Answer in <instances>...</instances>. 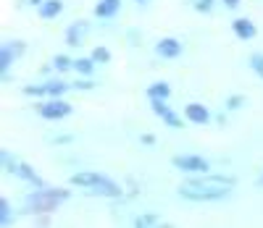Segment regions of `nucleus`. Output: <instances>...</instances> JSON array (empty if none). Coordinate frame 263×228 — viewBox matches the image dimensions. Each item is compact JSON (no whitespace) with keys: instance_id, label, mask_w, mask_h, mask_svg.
<instances>
[{"instance_id":"f8f14e48","label":"nucleus","mask_w":263,"mask_h":228,"mask_svg":"<svg viewBox=\"0 0 263 228\" xmlns=\"http://www.w3.org/2000/svg\"><path fill=\"white\" fill-rule=\"evenodd\" d=\"M119 8H121V0H100L95 6V16L98 18H111V16H116Z\"/></svg>"},{"instance_id":"1a4fd4ad","label":"nucleus","mask_w":263,"mask_h":228,"mask_svg":"<svg viewBox=\"0 0 263 228\" xmlns=\"http://www.w3.org/2000/svg\"><path fill=\"white\" fill-rule=\"evenodd\" d=\"M103 178H105V176H100V173H95V171H82V173H74V176H71V184H74V186H84V189H92V186L100 184Z\"/></svg>"},{"instance_id":"9b49d317","label":"nucleus","mask_w":263,"mask_h":228,"mask_svg":"<svg viewBox=\"0 0 263 228\" xmlns=\"http://www.w3.org/2000/svg\"><path fill=\"white\" fill-rule=\"evenodd\" d=\"M84 34H87V21H74V24L69 27V32H66V42H69L71 48H79Z\"/></svg>"},{"instance_id":"b1692460","label":"nucleus","mask_w":263,"mask_h":228,"mask_svg":"<svg viewBox=\"0 0 263 228\" xmlns=\"http://www.w3.org/2000/svg\"><path fill=\"white\" fill-rule=\"evenodd\" d=\"M242 105H245V100H242V97H237V95L227 100V108H229V110H239Z\"/></svg>"},{"instance_id":"423d86ee","label":"nucleus","mask_w":263,"mask_h":228,"mask_svg":"<svg viewBox=\"0 0 263 228\" xmlns=\"http://www.w3.org/2000/svg\"><path fill=\"white\" fill-rule=\"evenodd\" d=\"M21 53H24V42H3V50H0V71H3V76H8L13 58H18Z\"/></svg>"},{"instance_id":"c756f323","label":"nucleus","mask_w":263,"mask_h":228,"mask_svg":"<svg viewBox=\"0 0 263 228\" xmlns=\"http://www.w3.org/2000/svg\"><path fill=\"white\" fill-rule=\"evenodd\" d=\"M260 184H263V178H260Z\"/></svg>"},{"instance_id":"7ed1b4c3","label":"nucleus","mask_w":263,"mask_h":228,"mask_svg":"<svg viewBox=\"0 0 263 228\" xmlns=\"http://www.w3.org/2000/svg\"><path fill=\"white\" fill-rule=\"evenodd\" d=\"M37 110H40L42 118H48V121H61V118H66V116L71 113V105L63 102L61 97H50L48 102L37 105Z\"/></svg>"},{"instance_id":"412c9836","label":"nucleus","mask_w":263,"mask_h":228,"mask_svg":"<svg viewBox=\"0 0 263 228\" xmlns=\"http://www.w3.org/2000/svg\"><path fill=\"white\" fill-rule=\"evenodd\" d=\"M92 58H95V63H108V60H111V53H108L105 48H95Z\"/></svg>"},{"instance_id":"c85d7f7f","label":"nucleus","mask_w":263,"mask_h":228,"mask_svg":"<svg viewBox=\"0 0 263 228\" xmlns=\"http://www.w3.org/2000/svg\"><path fill=\"white\" fill-rule=\"evenodd\" d=\"M137 3H147V0H137Z\"/></svg>"},{"instance_id":"cd10ccee","label":"nucleus","mask_w":263,"mask_h":228,"mask_svg":"<svg viewBox=\"0 0 263 228\" xmlns=\"http://www.w3.org/2000/svg\"><path fill=\"white\" fill-rule=\"evenodd\" d=\"M32 3H34V6H42V0H32Z\"/></svg>"},{"instance_id":"f3484780","label":"nucleus","mask_w":263,"mask_h":228,"mask_svg":"<svg viewBox=\"0 0 263 228\" xmlns=\"http://www.w3.org/2000/svg\"><path fill=\"white\" fill-rule=\"evenodd\" d=\"M53 68L55 71H69V68H74V60H69V55H55L53 58Z\"/></svg>"},{"instance_id":"dca6fc26","label":"nucleus","mask_w":263,"mask_h":228,"mask_svg":"<svg viewBox=\"0 0 263 228\" xmlns=\"http://www.w3.org/2000/svg\"><path fill=\"white\" fill-rule=\"evenodd\" d=\"M74 68H77L82 76H90L95 71V58H77L74 60Z\"/></svg>"},{"instance_id":"6e6552de","label":"nucleus","mask_w":263,"mask_h":228,"mask_svg":"<svg viewBox=\"0 0 263 228\" xmlns=\"http://www.w3.org/2000/svg\"><path fill=\"white\" fill-rule=\"evenodd\" d=\"M184 116H187V121L203 126V123L211 121V110H208L205 105H200V102H190V105L184 108Z\"/></svg>"},{"instance_id":"a878e982","label":"nucleus","mask_w":263,"mask_h":228,"mask_svg":"<svg viewBox=\"0 0 263 228\" xmlns=\"http://www.w3.org/2000/svg\"><path fill=\"white\" fill-rule=\"evenodd\" d=\"M142 142H145V144H153L156 139H153V134H142Z\"/></svg>"},{"instance_id":"4468645a","label":"nucleus","mask_w":263,"mask_h":228,"mask_svg":"<svg viewBox=\"0 0 263 228\" xmlns=\"http://www.w3.org/2000/svg\"><path fill=\"white\" fill-rule=\"evenodd\" d=\"M45 89H48V95H50V97H63L66 92H69V84L61 81V79H53V81L45 84Z\"/></svg>"},{"instance_id":"0eeeda50","label":"nucleus","mask_w":263,"mask_h":228,"mask_svg":"<svg viewBox=\"0 0 263 228\" xmlns=\"http://www.w3.org/2000/svg\"><path fill=\"white\" fill-rule=\"evenodd\" d=\"M156 53H158L161 58H179V55H182V42L174 39V37H163V39H158V45H156Z\"/></svg>"},{"instance_id":"aec40b11","label":"nucleus","mask_w":263,"mask_h":228,"mask_svg":"<svg viewBox=\"0 0 263 228\" xmlns=\"http://www.w3.org/2000/svg\"><path fill=\"white\" fill-rule=\"evenodd\" d=\"M250 68L263 79V55H260V53H255V55L250 58Z\"/></svg>"},{"instance_id":"9d476101","label":"nucleus","mask_w":263,"mask_h":228,"mask_svg":"<svg viewBox=\"0 0 263 228\" xmlns=\"http://www.w3.org/2000/svg\"><path fill=\"white\" fill-rule=\"evenodd\" d=\"M232 32L239 37V39H253L255 37V24L250 18H237L232 24Z\"/></svg>"},{"instance_id":"f257e3e1","label":"nucleus","mask_w":263,"mask_h":228,"mask_svg":"<svg viewBox=\"0 0 263 228\" xmlns=\"http://www.w3.org/2000/svg\"><path fill=\"white\" fill-rule=\"evenodd\" d=\"M234 186V178L216 176V173H197V178H190L179 186V194L192 202H216L227 199Z\"/></svg>"},{"instance_id":"5701e85b","label":"nucleus","mask_w":263,"mask_h":228,"mask_svg":"<svg viewBox=\"0 0 263 228\" xmlns=\"http://www.w3.org/2000/svg\"><path fill=\"white\" fill-rule=\"evenodd\" d=\"M153 223H158L156 215H140V218H135V225H153Z\"/></svg>"},{"instance_id":"a211bd4d","label":"nucleus","mask_w":263,"mask_h":228,"mask_svg":"<svg viewBox=\"0 0 263 228\" xmlns=\"http://www.w3.org/2000/svg\"><path fill=\"white\" fill-rule=\"evenodd\" d=\"M0 223H11V202L8 199H0Z\"/></svg>"},{"instance_id":"bb28decb","label":"nucleus","mask_w":263,"mask_h":228,"mask_svg":"<svg viewBox=\"0 0 263 228\" xmlns=\"http://www.w3.org/2000/svg\"><path fill=\"white\" fill-rule=\"evenodd\" d=\"M224 3H227L229 8H237V6H239V0H224Z\"/></svg>"},{"instance_id":"ddd939ff","label":"nucleus","mask_w":263,"mask_h":228,"mask_svg":"<svg viewBox=\"0 0 263 228\" xmlns=\"http://www.w3.org/2000/svg\"><path fill=\"white\" fill-rule=\"evenodd\" d=\"M61 11H63L61 0H42V6H40V16L42 18H55Z\"/></svg>"},{"instance_id":"2eb2a0df","label":"nucleus","mask_w":263,"mask_h":228,"mask_svg":"<svg viewBox=\"0 0 263 228\" xmlns=\"http://www.w3.org/2000/svg\"><path fill=\"white\" fill-rule=\"evenodd\" d=\"M147 95H150V97H161V100H168V95H171V87H168L166 81H156L153 87H147Z\"/></svg>"},{"instance_id":"6ab92c4d","label":"nucleus","mask_w":263,"mask_h":228,"mask_svg":"<svg viewBox=\"0 0 263 228\" xmlns=\"http://www.w3.org/2000/svg\"><path fill=\"white\" fill-rule=\"evenodd\" d=\"M24 95H29V97H42V95H48V89H45V84H42V87L29 84V87H24Z\"/></svg>"},{"instance_id":"39448f33","label":"nucleus","mask_w":263,"mask_h":228,"mask_svg":"<svg viewBox=\"0 0 263 228\" xmlns=\"http://www.w3.org/2000/svg\"><path fill=\"white\" fill-rule=\"evenodd\" d=\"M150 105H153V113H156L158 118H163L166 126H171V129H179V126H182L179 116L166 105V100H161V97H150Z\"/></svg>"},{"instance_id":"20e7f679","label":"nucleus","mask_w":263,"mask_h":228,"mask_svg":"<svg viewBox=\"0 0 263 228\" xmlns=\"http://www.w3.org/2000/svg\"><path fill=\"white\" fill-rule=\"evenodd\" d=\"M171 163H174V168H179L184 173H208L211 171V163L203 160V157H197V155H179Z\"/></svg>"},{"instance_id":"f03ea898","label":"nucleus","mask_w":263,"mask_h":228,"mask_svg":"<svg viewBox=\"0 0 263 228\" xmlns=\"http://www.w3.org/2000/svg\"><path fill=\"white\" fill-rule=\"evenodd\" d=\"M69 199V192H63V189H45L42 186L40 192H32L27 199H24V208L27 213H50L55 210L61 202Z\"/></svg>"},{"instance_id":"4be33fe9","label":"nucleus","mask_w":263,"mask_h":228,"mask_svg":"<svg viewBox=\"0 0 263 228\" xmlns=\"http://www.w3.org/2000/svg\"><path fill=\"white\" fill-rule=\"evenodd\" d=\"M195 11L211 13V11H213V0H195Z\"/></svg>"},{"instance_id":"393cba45","label":"nucleus","mask_w":263,"mask_h":228,"mask_svg":"<svg viewBox=\"0 0 263 228\" xmlns=\"http://www.w3.org/2000/svg\"><path fill=\"white\" fill-rule=\"evenodd\" d=\"M74 87H77V89H92V84H90V81H77Z\"/></svg>"}]
</instances>
